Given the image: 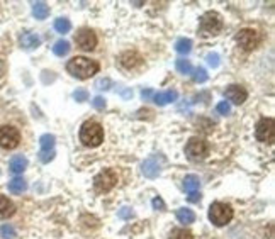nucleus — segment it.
<instances>
[{
    "label": "nucleus",
    "instance_id": "c9c22d12",
    "mask_svg": "<svg viewBox=\"0 0 275 239\" xmlns=\"http://www.w3.org/2000/svg\"><path fill=\"white\" fill-rule=\"evenodd\" d=\"M119 216H121L122 219H129V217H133L134 214H133V211H131V209L124 207V209H121V212H119Z\"/></svg>",
    "mask_w": 275,
    "mask_h": 239
},
{
    "label": "nucleus",
    "instance_id": "412c9836",
    "mask_svg": "<svg viewBox=\"0 0 275 239\" xmlns=\"http://www.w3.org/2000/svg\"><path fill=\"white\" fill-rule=\"evenodd\" d=\"M32 14L36 19H46L49 14V7L44 2H34L32 3Z\"/></svg>",
    "mask_w": 275,
    "mask_h": 239
},
{
    "label": "nucleus",
    "instance_id": "20e7f679",
    "mask_svg": "<svg viewBox=\"0 0 275 239\" xmlns=\"http://www.w3.org/2000/svg\"><path fill=\"white\" fill-rule=\"evenodd\" d=\"M223 29V19L217 12H206L200 17L199 24V32L204 38H211V36H217Z\"/></svg>",
    "mask_w": 275,
    "mask_h": 239
},
{
    "label": "nucleus",
    "instance_id": "72a5a7b5",
    "mask_svg": "<svg viewBox=\"0 0 275 239\" xmlns=\"http://www.w3.org/2000/svg\"><path fill=\"white\" fill-rule=\"evenodd\" d=\"M92 105L95 107V109H98V110H102L105 107V98H102V97H95L92 100Z\"/></svg>",
    "mask_w": 275,
    "mask_h": 239
},
{
    "label": "nucleus",
    "instance_id": "dca6fc26",
    "mask_svg": "<svg viewBox=\"0 0 275 239\" xmlns=\"http://www.w3.org/2000/svg\"><path fill=\"white\" fill-rule=\"evenodd\" d=\"M179 98V92L177 90H167V92H160V93H155L153 95V100L157 105H167V104H172Z\"/></svg>",
    "mask_w": 275,
    "mask_h": 239
},
{
    "label": "nucleus",
    "instance_id": "f257e3e1",
    "mask_svg": "<svg viewBox=\"0 0 275 239\" xmlns=\"http://www.w3.org/2000/svg\"><path fill=\"white\" fill-rule=\"evenodd\" d=\"M98 70H100V65H98L95 60H89V58H85V56L72 58L67 65V72L72 77L79 78V80H87V78L98 73Z\"/></svg>",
    "mask_w": 275,
    "mask_h": 239
},
{
    "label": "nucleus",
    "instance_id": "c756f323",
    "mask_svg": "<svg viewBox=\"0 0 275 239\" xmlns=\"http://www.w3.org/2000/svg\"><path fill=\"white\" fill-rule=\"evenodd\" d=\"M206 60H207V65L211 68H217L219 67V63H221V58H219V55L217 53H209V55L206 56Z\"/></svg>",
    "mask_w": 275,
    "mask_h": 239
},
{
    "label": "nucleus",
    "instance_id": "4be33fe9",
    "mask_svg": "<svg viewBox=\"0 0 275 239\" xmlns=\"http://www.w3.org/2000/svg\"><path fill=\"white\" fill-rule=\"evenodd\" d=\"M177 219L182 224H192L195 221V214L190 209H179L177 211Z\"/></svg>",
    "mask_w": 275,
    "mask_h": 239
},
{
    "label": "nucleus",
    "instance_id": "bb28decb",
    "mask_svg": "<svg viewBox=\"0 0 275 239\" xmlns=\"http://www.w3.org/2000/svg\"><path fill=\"white\" fill-rule=\"evenodd\" d=\"M168 239H194L190 231L187 229H174L170 233V238Z\"/></svg>",
    "mask_w": 275,
    "mask_h": 239
},
{
    "label": "nucleus",
    "instance_id": "f704fd0d",
    "mask_svg": "<svg viewBox=\"0 0 275 239\" xmlns=\"http://www.w3.org/2000/svg\"><path fill=\"white\" fill-rule=\"evenodd\" d=\"M151 204H153V207L157 209V211H158V209H160V211H163V209H165V202H163L162 199H160V197H155Z\"/></svg>",
    "mask_w": 275,
    "mask_h": 239
},
{
    "label": "nucleus",
    "instance_id": "2eb2a0df",
    "mask_svg": "<svg viewBox=\"0 0 275 239\" xmlns=\"http://www.w3.org/2000/svg\"><path fill=\"white\" fill-rule=\"evenodd\" d=\"M20 46H22L24 49H34V48H38L39 44H41V38L38 34H34V32H22L20 34Z\"/></svg>",
    "mask_w": 275,
    "mask_h": 239
},
{
    "label": "nucleus",
    "instance_id": "c85d7f7f",
    "mask_svg": "<svg viewBox=\"0 0 275 239\" xmlns=\"http://www.w3.org/2000/svg\"><path fill=\"white\" fill-rule=\"evenodd\" d=\"M207 73H206V70L204 68H195L194 70V80L197 81V83H204V81H207Z\"/></svg>",
    "mask_w": 275,
    "mask_h": 239
},
{
    "label": "nucleus",
    "instance_id": "b1692460",
    "mask_svg": "<svg viewBox=\"0 0 275 239\" xmlns=\"http://www.w3.org/2000/svg\"><path fill=\"white\" fill-rule=\"evenodd\" d=\"M55 29L60 34H67V32H70V29H72V22L65 17H60L55 20Z\"/></svg>",
    "mask_w": 275,
    "mask_h": 239
},
{
    "label": "nucleus",
    "instance_id": "cd10ccee",
    "mask_svg": "<svg viewBox=\"0 0 275 239\" xmlns=\"http://www.w3.org/2000/svg\"><path fill=\"white\" fill-rule=\"evenodd\" d=\"M0 236H2L3 239H14V238H15V229H14V226L3 224L2 228H0Z\"/></svg>",
    "mask_w": 275,
    "mask_h": 239
},
{
    "label": "nucleus",
    "instance_id": "473e14b6",
    "mask_svg": "<svg viewBox=\"0 0 275 239\" xmlns=\"http://www.w3.org/2000/svg\"><path fill=\"white\" fill-rule=\"evenodd\" d=\"M216 109H217V112H219V114H223V115H226V114L231 112V105H229L226 100H224V102H219V104H217Z\"/></svg>",
    "mask_w": 275,
    "mask_h": 239
},
{
    "label": "nucleus",
    "instance_id": "2f4dec72",
    "mask_svg": "<svg viewBox=\"0 0 275 239\" xmlns=\"http://www.w3.org/2000/svg\"><path fill=\"white\" fill-rule=\"evenodd\" d=\"M110 85H112V81H110L109 78H102V80H97L95 88L97 90H109Z\"/></svg>",
    "mask_w": 275,
    "mask_h": 239
},
{
    "label": "nucleus",
    "instance_id": "7ed1b4c3",
    "mask_svg": "<svg viewBox=\"0 0 275 239\" xmlns=\"http://www.w3.org/2000/svg\"><path fill=\"white\" fill-rule=\"evenodd\" d=\"M233 216H235V212H233L231 205L224 204V202H214L209 207V221L214 226H217V228H223V226L229 224Z\"/></svg>",
    "mask_w": 275,
    "mask_h": 239
},
{
    "label": "nucleus",
    "instance_id": "4c0bfd02",
    "mask_svg": "<svg viewBox=\"0 0 275 239\" xmlns=\"http://www.w3.org/2000/svg\"><path fill=\"white\" fill-rule=\"evenodd\" d=\"M2 70H3V65H2V61H0V75H2Z\"/></svg>",
    "mask_w": 275,
    "mask_h": 239
},
{
    "label": "nucleus",
    "instance_id": "9b49d317",
    "mask_svg": "<svg viewBox=\"0 0 275 239\" xmlns=\"http://www.w3.org/2000/svg\"><path fill=\"white\" fill-rule=\"evenodd\" d=\"M55 136L53 134H43L39 139L41 151H39V161L41 163H49L55 158Z\"/></svg>",
    "mask_w": 275,
    "mask_h": 239
},
{
    "label": "nucleus",
    "instance_id": "1a4fd4ad",
    "mask_svg": "<svg viewBox=\"0 0 275 239\" xmlns=\"http://www.w3.org/2000/svg\"><path fill=\"white\" fill-rule=\"evenodd\" d=\"M236 43L240 44L245 51H253L258 44H260V34L255 31V29H241L236 34Z\"/></svg>",
    "mask_w": 275,
    "mask_h": 239
},
{
    "label": "nucleus",
    "instance_id": "393cba45",
    "mask_svg": "<svg viewBox=\"0 0 275 239\" xmlns=\"http://www.w3.org/2000/svg\"><path fill=\"white\" fill-rule=\"evenodd\" d=\"M68 51H70L68 41H58V43L53 46V53H55L56 56H65V55H68Z\"/></svg>",
    "mask_w": 275,
    "mask_h": 239
},
{
    "label": "nucleus",
    "instance_id": "a211bd4d",
    "mask_svg": "<svg viewBox=\"0 0 275 239\" xmlns=\"http://www.w3.org/2000/svg\"><path fill=\"white\" fill-rule=\"evenodd\" d=\"M15 212V205L7 199L5 195L0 193V219H7Z\"/></svg>",
    "mask_w": 275,
    "mask_h": 239
},
{
    "label": "nucleus",
    "instance_id": "f8f14e48",
    "mask_svg": "<svg viewBox=\"0 0 275 239\" xmlns=\"http://www.w3.org/2000/svg\"><path fill=\"white\" fill-rule=\"evenodd\" d=\"M162 164H163V158L160 155L150 156L141 166L143 175L148 176V178H157L160 175V171H162Z\"/></svg>",
    "mask_w": 275,
    "mask_h": 239
},
{
    "label": "nucleus",
    "instance_id": "39448f33",
    "mask_svg": "<svg viewBox=\"0 0 275 239\" xmlns=\"http://www.w3.org/2000/svg\"><path fill=\"white\" fill-rule=\"evenodd\" d=\"M185 155L190 161H202L209 155V144L202 138H190L185 146Z\"/></svg>",
    "mask_w": 275,
    "mask_h": 239
},
{
    "label": "nucleus",
    "instance_id": "423d86ee",
    "mask_svg": "<svg viewBox=\"0 0 275 239\" xmlns=\"http://www.w3.org/2000/svg\"><path fill=\"white\" fill-rule=\"evenodd\" d=\"M255 136L258 141L267 143V144H274L275 141V122L272 117H265L260 119L255 126Z\"/></svg>",
    "mask_w": 275,
    "mask_h": 239
},
{
    "label": "nucleus",
    "instance_id": "0eeeda50",
    "mask_svg": "<svg viewBox=\"0 0 275 239\" xmlns=\"http://www.w3.org/2000/svg\"><path fill=\"white\" fill-rule=\"evenodd\" d=\"M117 185V173L112 168L102 170L98 175L93 178V187L97 192H109Z\"/></svg>",
    "mask_w": 275,
    "mask_h": 239
},
{
    "label": "nucleus",
    "instance_id": "ddd939ff",
    "mask_svg": "<svg viewBox=\"0 0 275 239\" xmlns=\"http://www.w3.org/2000/svg\"><path fill=\"white\" fill-rule=\"evenodd\" d=\"M224 95H226V98L231 104L235 105H241L243 102L246 100V97H248V93H246V90L243 88V86L240 85H229L226 88V92H224ZM228 102V104H229Z\"/></svg>",
    "mask_w": 275,
    "mask_h": 239
},
{
    "label": "nucleus",
    "instance_id": "a878e982",
    "mask_svg": "<svg viewBox=\"0 0 275 239\" xmlns=\"http://www.w3.org/2000/svg\"><path fill=\"white\" fill-rule=\"evenodd\" d=\"M175 67H177V70L180 73H183V75H190L192 73V65H190V61L188 60H182V58H180V60H177V63H175Z\"/></svg>",
    "mask_w": 275,
    "mask_h": 239
},
{
    "label": "nucleus",
    "instance_id": "5701e85b",
    "mask_svg": "<svg viewBox=\"0 0 275 239\" xmlns=\"http://www.w3.org/2000/svg\"><path fill=\"white\" fill-rule=\"evenodd\" d=\"M175 49H177V53H180V55H188L192 49V41L190 39H179L177 43H175Z\"/></svg>",
    "mask_w": 275,
    "mask_h": 239
},
{
    "label": "nucleus",
    "instance_id": "4468645a",
    "mask_svg": "<svg viewBox=\"0 0 275 239\" xmlns=\"http://www.w3.org/2000/svg\"><path fill=\"white\" fill-rule=\"evenodd\" d=\"M141 63H143V60L136 51H126V53H122L121 55V65L124 68H128V70L136 68Z\"/></svg>",
    "mask_w": 275,
    "mask_h": 239
},
{
    "label": "nucleus",
    "instance_id": "6ab92c4d",
    "mask_svg": "<svg viewBox=\"0 0 275 239\" xmlns=\"http://www.w3.org/2000/svg\"><path fill=\"white\" fill-rule=\"evenodd\" d=\"M199 187H200L199 176H197V175H187L185 176V180H183V188H185V192L188 193V195L199 193Z\"/></svg>",
    "mask_w": 275,
    "mask_h": 239
},
{
    "label": "nucleus",
    "instance_id": "f03ea898",
    "mask_svg": "<svg viewBox=\"0 0 275 239\" xmlns=\"http://www.w3.org/2000/svg\"><path fill=\"white\" fill-rule=\"evenodd\" d=\"M80 141L89 148H97L104 141V127L95 121H87L80 127Z\"/></svg>",
    "mask_w": 275,
    "mask_h": 239
},
{
    "label": "nucleus",
    "instance_id": "f3484780",
    "mask_svg": "<svg viewBox=\"0 0 275 239\" xmlns=\"http://www.w3.org/2000/svg\"><path fill=\"white\" fill-rule=\"evenodd\" d=\"M9 168H10V171L14 173V175H20V173L27 168V158L26 156H22V155L14 156V158L10 159V163H9Z\"/></svg>",
    "mask_w": 275,
    "mask_h": 239
},
{
    "label": "nucleus",
    "instance_id": "aec40b11",
    "mask_svg": "<svg viewBox=\"0 0 275 239\" xmlns=\"http://www.w3.org/2000/svg\"><path fill=\"white\" fill-rule=\"evenodd\" d=\"M26 188H27V182L24 178H20V176H15L14 180H10L9 182V190L12 193H15V195L26 192Z\"/></svg>",
    "mask_w": 275,
    "mask_h": 239
},
{
    "label": "nucleus",
    "instance_id": "7c9ffc66",
    "mask_svg": "<svg viewBox=\"0 0 275 239\" xmlns=\"http://www.w3.org/2000/svg\"><path fill=\"white\" fill-rule=\"evenodd\" d=\"M73 98H75L77 102H85V100H89V92L84 88H79L73 92Z\"/></svg>",
    "mask_w": 275,
    "mask_h": 239
},
{
    "label": "nucleus",
    "instance_id": "9d476101",
    "mask_svg": "<svg viewBox=\"0 0 275 239\" xmlns=\"http://www.w3.org/2000/svg\"><path fill=\"white\" fill-rule=\"evenodd\" d=\"M75 43L82 51H92V49H95V46H97V36L92 29L84 27L77 32Z\"/></svg>",
    "mask_w": 275,
    "mask_h": 239
},
{
    "label": "nucleus",
    "instance_id": "6e6552de",
    "mask_svg": "<svg viewBox=\"0 0 275 239\" xmlns=\"http://www.w3.org/2000/svg\"><path fill=\"white\" fill-rule=\"evenodd\" d=\"M20 143V133L14 126H2L0 127V148L3 150H14Z\"/></svg>",
    "mask_w": 275,
    "mask_h": 239
},
{
    "label": "nucleus",
    "instance_id": "e433bc0d",
    "mask_svg": "<svg viewBox=\"0 0 275 239\" xmlns=\"http://www.w3.org/2000/svg\"><path fill=\"white\" fill-rule=\"evenodd\" d=\"M141 95H143V98H150L151 95H153V92H151V90H143Z\"/></svg>",
    "mask_w": 275,
    "mask_h": 239
}]
</instances>
